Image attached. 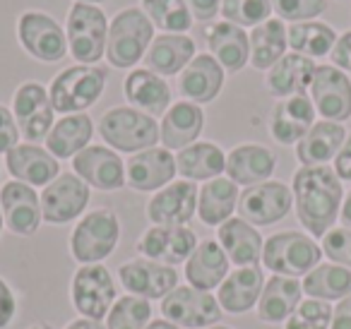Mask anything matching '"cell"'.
<instances>
[{
    "mask_svg": "<svg viewBox=\"0 0 351 329\" xmlns=\"http://www.w3.org/2000/svg\"><path fill=\"white\" fill-rule=\"evenodd\" d=\"M339 175L330 166H303L293 175L298 221L313 236H325L335 226L341 207Z\"/></svg>",
    "mask_w": 351,
    "mask_h": 329,
    "instance_id": "cell-1",
    "label": "cell"
},
{
    "mask_svg": "<svg viewBox=\"0 0 351 329\" xmlns=\"http://www.w3.org/2000/svg\"><path fill=\"white\" fill-rule=\"evenodd\" d=\"M152 20L137 8L118 12L108 29L106 58L113 68H132L152 44Z\"/></svg>",
    "mask_w": 351,
    "mask_h": 329,
    "instance_id": "cell-2",
    "label": "cell"
},
{
    "mask_svg": "<svg viewBox=\"0 0 351 329\" xmlns=\"http://www.w3.org/2000/svg\"><path fill=\"white\" fill-rule=\"evenodd\" d=\"M322 257V250L313 238L296 231L274 233L263 247V262L267 269L279 276H296L311 274Z\"/></svg>",
    "mask_w": 351,
    "mask_h": 329,
    "instance_id": "cell-3",
    "label": "cell"
},
{
    "mask_svg": "<svg viewBox=\"0 0 351 329\" xmlns=\"http://www.w3.org/2000/svg\"><path fill=\"white\" fill-rule=\"evenodd\" d=\"M99 132L111 147L121 151H145L159 142L161 127L152 116L135 108H113V111L104 113L101 123H99Z\"/></svg>",
    "mask_w": 351,
    "mask_h": 329,
    "instance_id": "cell-4",
    "label": "cell"
},
{
    "mask_svg": "<svg viewBox=\"0 0 351 329\" xmlns=\"http://www.w3.org/2000/svg\"><path fill=\"white\" fill-rule=\"evenodd\" d=\"M106 70L92 65H75L51 82V103L58 113H80L89 108L104 92Z\"/></svg>",
    "mask_w": 351,
    "mask_h": 329,
    "instance_id": "cell-5",
    "label": "cell"
},
{
    "mask_svg": "<svg viewBox=\"0 0 351 329\" xmlns=\"http://www.w3.org/2000/svg\"><path fill=\"white\" fill-rule=\"evenodd\" d=\"M118 238H121V226L116 214L108 209H94L75 226L70 250L75 260L82 265H99L104 257L116 250Z\"/></svg>",
    "mask_w": 351,
    "mask_h": 329,
    "instance_id": "cell-6",
    "label": "cell"
},
{
    "mask_svg": "<svg viewBox=\"0 0 351 329\" xmlns=\"http://www.w3.org/2000/svg\"><path fill=\"white\" fill-rule=\"evenodd\" d=\"M108 27L99 8L89 3H75L68 15V44L75 60L84 65L97 63L106 51Z\"/></svg>",
    "mask_w": 351,
    "mask_h": 329,
    "instance_id": "cell-7",
    "label": "cell"
},
{
    "mask_svg": "<svg viewBox=\"0 0 351 329\" xmlns=\"http://www.w3.org/2000/svg\"><path fill=\"white\" fill-rule=\"evenodd\" d=\"M161 313L181 329H207L221 319V305L207 291L181 286L161 300Z\"/></svg>",
    "mask_w": 351,
    "mask_h": 329,
    "instance_id": "cell-8",
    "label": "cell"
},
{
    "mask_svg": "<svg viewBox=\"0 0 351 329\" xmlns=\"http://www.w3.org/2000/svg\"><path fill=\"white\" fill-rule=\"evenodd\" d=\"M73 303L84 317L101 319L116 303V284L104 265H84L73 279Z\"/></svg>",
    "mask_w": 351,
    "mask_h": 329,
    "instance_id": "cell-9",
    "label": "cell"
},
{
    "mask_svg": "<svg viewBox=\"0 0 351 329\" xmlns=\"http://www.w3.org/2000/svg\"><path fill=\"white\" fill-rule=\"evenodd\" d=\"M293 204L291 190L277 180L250 185L239 197V214L243 221L255 223V226H272L282 221Z\"/></svg>",
    "mask_w": 351,
    "mask_h": 329,
    "instance_id": "cell-10",
    "label": "cell"
},
{
    "mask_svg": "<svg viewBox=\"0 0 351 329\" xmlns=\"http://www.w3.org/2000/svg\"><path fill=\"white\" fill-rule=\"evenodd\" d=\"M89 202V185L80 175L63 173L41 193V214L49 223H68L84 212Z\"/></svg>",
    "mask_w": 351,
    "mask_h": 329,
    "instance_id": "cell-11",
    "label": "cell"
},
{
    "mask_svg": "<svg viewBox=\"0 0 351 329\" xmlns=\"http://www.w3.org/2000/svg\"><path fill=\"white\" fill-rule=\"evenodd\" d=\"M313 106L325 121L341 123L351 116V82L341 70L332 65L315 68L311 82Z\"/></svg>",
    "mask_w": 351,
    "mask_h": 329,
    "instance_id": "cell-12",
    "label": "cell"
},
{
    "mask_svg": "<svg viewBox=\"0 0 351 329\" xmlns=\"http://www.w3.org/2000/svg\"><path fill=\"white\" fill-rule=\"evenodd\" d=\"M15 121L22 137L29 142H39L49 137L53 127V103L51 97L39 82H27L15 94Z\"/></svg>",
    "mask_w": 351,
    "mask_h": 329,
    "instance_id": "cell-13",
    "label": "cell"
},
{
    "mask_svg": "<svg viewBox=\"0 0 351 329\" xmlns=\"http://www.w3.org/2000/svg\"><path fill=\"white\" fill-rule=\"evenodd\" d=\"M118 276L125 291L140 298L154 300L166 298L178 286V274L173 267L159 265L152 260H130L118 267Z\"/></svg>",
    "mask_w": 351,
    "mask_h": 329,
    "instance_id": "cell-14",
    "label": "cell"
},
{
    "mask_svg": "<svg viewBox=\"0 0 351 329\" xmlns=\"http://www.w3.org/2000/svg\"><path fill=\"white\" fill-rule=\"evenodd\" d=\"M137 247L142 255H147V260L176 267L181 262H188V257L195 252L197 238L186 226H154L142 236Z\"/></svg>",
    "mask_w": 351,
    "mask_h": 329,
    "instance_id": "cell-15",
    "label": "cell"
},
{
    "mask_svg": "<svg viewBox=\"0 0 351 329\" xmlns=\"http://www.w3.org/2000/svg\"><path fill=\"white\" fill-rule=\"evenodd\" d=\"M0 207L8 228L15 236H32L41 226V197L32 190V185L12 180L0 190Z\"/></svg>",
    "mask_w": 351,
    "mask_h": 329,
    "instance_id": "cell-16",
    "label": "cell"
},
{
    "mask_svg": "<svg viewBox=\"0 0 351 329\" xmlns=\"http://www.w3.org/2000/svg\"><path fill=\"white\" fill-rule=\"evenodd\" d=\"M197 188L193 180L166 185L147 204V217L156 226H186L197 209Z\"/></svg>",
    "mask_w": 351,
    "mask_h": 329,
    "instance_id": "cell-17",
    "label": "cell"
},
{
    "mask_svg": "<svg viewBox=\"0 0 351 329\" xmlns=\"http://www.w3.org/2000/svg\"><path fill=\"white\" fill-rule=\"evenodd\" d=\"M20 41L34 58L56 63L65 56V34L58 22L44 12H25L20 20Z\"/></svg>",
    "mask_w": 351,
    "mask_h": 329,
    "instance_id": "cell-18",
    "label": "cell"
},
{
    "mask_svg": "<svg viewBox=\"0 0 351 329\" xmlns=\"http://www.w3.org/2000/svg\"><path fill=\"white\" fill-rule=\"evenodd\" d=\"M73 169L87 185L97 190H121L125 185L123 161L106 147H87L73 159Z\"/></svg>",
    "mask_w": 351,
    "mask_h": 329,
    "instance_id": "cell-19",
    "label": "cell"
},
{
    "mask_svg": "<svg viewBox=\"0 0 351 329\" xmlns=\"http://www.w3.org/2000/svg\"><path fill=\"white\" fill-rule=\"evenodd\" d=\"M313 125H315V106L306 94H296L274 106L269 130L277 142L293 145V142H301Z\"/></svg>",
    "mask_w": 351,
    "mask_h": 329,
    "instance_id": "cell-20",
    "label": "cell"
},
{
    "mask_svg": "<svg viewBox=\"0 0 351 329\" xmlns=\"http://www.w3.org/2000/svg\"><path fill=\"white\" fill-rule=\"evenodd\" d=\"M176 171H178V166H176L171 151L152 147V149L137 151L128 161V185L140 190V193H152V190H159L166 183H171Z\"/></svg>",
    "mask_w": 351,
    "mask_h": 329,
    "instance_id": "cell-21",
    "label": "cell"
},
{
    "mask_svg": "<svg viewBox=\"0 0 351 329\" xmlns=\"http://www.w3.org/2000/svg\"><path fill=\"white\" fill-rule=\"evenodd\" d=\"M229 276V257L217 241L197 243L195 252L186 262V279L193 289L212 291Z\"/></svg>",
    "mask_w": 351,
    "mask_h": 329,
    "instance_id": "cell-22",
    "label": "cell"
},
{
    "mask_svg": "<svg viewBox=\"0 0 351 329\" xmlns=\"http://www.w3.org/2000/svg\"><path fill=\"white\" fill-rule=\"evenodd\" d=\"M58 159L51 151L34 145H17L8 151V171L20 183L27 185H49L58 178Z\"/></svg>",
    "mask_w": 351,
    "mask_h": 329,
    "instance_id": "cell-23",
    "label": "cell"
},
{
    "mask_svg": "<svg viewBox=\"0 0 351 329\" xmlns=\"http://www.w3.org/2000/svg\"><path fill=\"white\" fill-rule=\"evenodd\" d=\"M277 159L267 147L260 145H241L226 159V173L229 180L236 185H260L267 183V178L274 173Z\"/></svg>",
    "mask_w": 351,
    "mask_h": 329,
    "instance_id": "cell-24",
    "label": "cell"
},
{
    "mask_svg": "<svg viewBox=\"0 0 351 329\" xmlns=\"http://www.w3.org/2000/svg\"><path fill=\"white\" fill-rule=\"evenodd\" d=\"M263 289L265 279L258 267H239L219 286V298L217 300H219L221 310H226L231 315H241L248 313L258 303L260 295H263Z\"/></svg>",
    "mask_w": 351,
    "mask_h": 329,
    "instance_id": "cell-25",
    "label": "cell"
},
{
    "mask_svg": "<svg viewBox=\"0 0 351 329\" xmlns=\"http://www.w3.org/2000/svg\"><path fill=\"white\" fill-rule=\"evenodd\" d=\"M301 291L303 284H298V279L274 274L265 284L263 295L258 300V317L269 324L289 319L293 315V310L301 305Z\"/></svg>",
    "mask_w": 351,
    "mask_h": 329,
    "instance_id": "cell-26",
    "label": "cell"
},
{
    "mask_svg": "<svg viewBox=\"0 0 351 329\" xmlns=\"http://www.w3.org/2000/svg\"><path fill=\"white\" fill-rule=\"evenodd\" d=\"M205 123V113L197 103L178 101L171 106V111L164 116L161 123V142L166 149H186L188 145L197 140Z\"/></svg>",
    "mask_w": 351,
    "mask_h": 329,
    "instance_id": "cell-27",
    "label": "cell"
},
{
    "mask_svg": "<svg viewBox=\"0 0 351 329\" xmlns=\"http://www.w3.org/2000/svg\"><path fill=\"white\" fill-rule=\"evenodd\" d=\"M224 84V68L212 56H197L186 65L181 75V94L195 103H207L217 99Z\"/></svg>",
    "mask_w": 351,
    "mask_h": 329,
    "instance_id": "cell-28",
    "label": "cell"
},
{
    "mask_svg": "<svg viewBox=\"0 0 351 329\" xmlns=\"http://www.w3.org/2000/svg\"><path fill=\"white\" fill-rule=\"evenodd\" d=\"M219 245L226 257L239 267H255L263 257V238L243 219H229L219 226Z\"/></svg>",
    "mask_w": 351,
    "mask_h": 329,
    "instance_id": "cell-29",
    "label": "cell"
},
{
    "mask_svg": "<svg viewBox=\"0 0 351 329\" xmlns=\"http://www.w3.org/2000/svg\"><path fill=\"white\" fill-rule=\"evenodd\" d=\"M195 53V41L183 34H164L156 36L145 53L147 70L156 75H176L178 70H186Z\"/></svg>",
    "mask_w": 351,
    "mask_h": 329,
    "instance_id": "cell-30",
    "label": "cell"
},
{
    "mask_svg": "<svg viewBox=\"0 0 351 329\" xmlns=\"http://www.w3.org/2000/svg\"><path fill=\"white\" fill-rule=\"evenodd\" d=\"M313 75H315V63L306 56L289 53L279 60L277 65L269 68L267 75V89L274 97H296L306 94L311 89Z\"/></svg>",
    "mask_w": 351,
    "mask_h": 329,
    "instance_id": "cell-31",
    "label": "cell"
},
{
    "mask_svg": "<svg viewBox=\"0 0 351 329\" xmlns=\"http://www.w3.org/2000/svg\"><path fill=\"white\" fill-rule=\"evenodd\" d=\"M344 127L339 123L322 121L308 130V135L298 142L296 156L303 166H325L330 159L339 154L341 145H344Z\"/></svg>",
    "mask_w": 351,
    "mask_h": 329,
    "instance_id": "cell-32",
    "label": "cell"
},
{
    "mask_svg": "<svg viewBox=\"0 0 351 329\" xmlns=\"http://www.w3.org/2000/svg\"><path fill=\"white\" fill-rule=\"evenodd\" d=\"M207 41L215 53L217 63L229 73H239L250 56V41L241 27L231 22H217L212 29H207Z\"/></svg>",
    "mask_w": 351,
    "mask_h": 329,
    "instance_id": "cell-33",
    "label": "cell"
},
{
    "mask_svg": "<svg viewBox=\"0 0 351 329\" xmlns=\"http://www.w3.org/2000/svg\"><path fill=\"white\" fill-rule=\"evenodd\" d=\"M125 97L147 116H161L171 103V87L152 70H132L125 77Z\"/></svg>",
    "mask_w": 351,
    "mask_h": 329,
    "instance_id": "cell-34",
    "label": "cell"
},
{
    "mask_svg": "<svg viewBox=\"0 0 351 329\" xmlns=\"http://www.w3.org/2000/svg\"><path fill=\"white\" fill-rule=\"evenodd\" d=\"M92 118L87 113H75V116H65L51 127L49 137H46V147L56 159H70L77 156L82 149H87V142L92 140Z\"/></svg>",
    "mask_w": 351,
    "mask_h": 329,
    "instance_id": "cell-35",
    "label": "cell"
},
{
    "mask_svg": "<svg viewBox=\"0 0 351 329\" xmlns=\"http://www.w3.org/2000/svg\"><path fill=\"white\" fill-rule=\"evenodd\" d=\"M239 188L229 178H215L197 195V214L205 226H221L239 207Z\"/></svg>",
    "mask_w": 351,
    "mask_h": 329,
    "instance_id": "cell-36",
    "label": "cell"
},
{
    "mask_svg": "<svg viewBox=\"0 0 351 329\" xmlns=\"http://www.w3.org/2000/svg\"><path fill=\"white\" fill-rule=\"evenodd\" d=\"M178 173L188 180H215L221 171H226V156L212 142H200L181 149L176 156Z\"/></svg>",
    "mask_w": 351,
    "mask_h": 329,
    "instance_id": "cell-37",
    "label": "cell"
},
{
    "mask_svg": "<svg viewBox=\"0 0 351 329\" xmlns=\"http://www.w3.org/2000/svg\"><path fill=\"white\" fill-rule=\"evenodd\" d=\"M287 27L282 20H267L250 34V63L258 70H269L284 58L287 51Z\"/></svg>",
    "mask_w": 351,
    "mask_h": 329,
    "instance_id": "cell-38",
    "label": "cell"
},
{
    "mask_svg": "<svg viewBox=\"0 0 351 329\" xmlns=\"http://www.w3.org/2000/svg\"><path fill=\"white\" fill-rule=\"evenodd\" d=\"M303 291L317 300H337L351 293V269L339 265H317L306 274Z\"/></svg>",
    "mask_w": 351,
    "mask_h": 329,
    "instance_id": "cell-39",
    "label": "cell"
},
{
    "mask_svg": "<svg viewBox=\"0 0 351 329\" xmlns=\"http://www.w3.org/2000/svg\"><path fill=\"white\" fill-rule=\"evenodd\" d=\"M335 44V32L322 22H296L289 29V46L306 58H320V56L332 53Z\"/></svg>",
    "mask_w": 351,
    "mask_h": 329,
    "instance_id": "cell-40",
    "label": "cell"
},
{
    "mask_svg": "<svg viewBox=\"0 0 351 329\" xmlns=\"http://www.w3.org/2000/svg\"><path fill=\"white\" fill-rule=\"evenodd\" d=\"M152 322V305L140 295H123L106 315V329H145Z\"/></svg>",
    "mask_w": 351,
    "mask_h": 329,
    "instance_id": "cell-41",
    "label": "cell"
},
{
    "mask_svg": "<svg viewBox=\"0 0 351 329\" xmlns=\"http://www.w3.org/2000/svg\"><path fill=\"white\" fill-rule=\"evenodd\" d=\"M147 15L164 32H188L193 25L186 0H142Z\"/></svg>",
    "mask_w": 351,
    "mask_h": 329,
    "instance_id": "cell-42",
    "label": "cell"
},
{
    "mask_svg": "<svg viewBox=\"0 0 351 329\" xmlns=\"http://www.w3.org/2000/svg\"><path fill=\"white\" fill-rule=\"evenodd\" d=\"M221 12L236 27H258L269 20L272 0H224Z\"/></svg>",
    "mask_w": 351,
    "mask_h": 329,
    "instance_id": "cell-43",
    "label": "cell"
},
{
    "mask_svg": "<svg viewBox=\"0 0 351 329\" xmlns=\"http://www.w3.org/2000/svg\"><path fill=\"white\" fill-rule=\"evenodd\" d=\"M332 313L327 300H303L293 315L287 319V329H327L332 324Z\"/></svg>",
    "mask_w": 351,
    "mask_h": 329,
    "instance_id": "cell-44",
    "label": "cell"
},
{
    "mask_svg": "<svg viewBox=\"0 0 351 329\" xmlns=\"http://www.w3.org/2000/svg\"><path fill=\"white\" fill-rule=\"evenodd\" d=\"M272 8L282 20L311 22L325 12V0H272Z\"/></svg>",
    "mask_w": 351,
    "mask_h": 329,
    "instance_id": "cell-45",
    "label": "cell"
},
{
    "mask_svg": "<svg viewBox=\"0 0 351 329\" xmlns=\"http://www.w3.org/2000/svg\"><path fill=\"white\" fill-rule=\"evenodd\" d=\"M322 252L335 265L351 269V228H330L322 236Z\"/></svg>",
    "mask_w": 351,
    "mask_h": 329,
    "instance_id": "cell-46",
    "label": "cell"
},
{
    "mask_svg": "<svg viewBox=\"0 0 351 329\" xmlns=\"http://www.w3.org/2000/svg\"><path fill=\"white\" fill-rule=\"evenodd\" d=\"M17 137H20V130H17V121L5 106H0V154L3 151H10L17 147Z\"/></svg>",
    "mask_w": 351,
    "mask_h": 329,
    "instance_id": "cell-47",
    "label": "cell"
},
{
    "mask_svg": "<svg viewBox=\"0 0 351 329\" xmlns=\"http://www.w3.org/2000/svg\"><path fill=\"white\" fill-rule=\"evenodd\" d=\"M15 313H17V300H15V295H12L10 286H8L5 281L0 279V329L8 327V324L12 322Z\"/></svg>",
    "mask_w": 351,
    "mask_h": 329,
    "instance_id": "cell-48",
    "label": "cell"
},
{
    "mask_svg": "<svg viewBox=\"0 0 351 329\" xmlns=\"http://www.w3.org/2000/svg\"><path fill=\"white\" fill-rule=\"evenodd\" d=\"M332 63L341 70H351V32H346L344 36H339L330 53Z\"/></svg>",
    "mask_w": 351,
    "mask_h": 329,
    "instance_id": "cell-49",
    "label": "cell"
},
{
    "mask_svg": "<svg viewBox=\"0 0 351 329\" xmlns=\"http://www.w3.org/2000/svg\"><path fill=\"white\" fill-rule=\"evenodd\" d=\"M335 173L339 175V180H351V135L335 156Z\"/></svg>",
    "mask_w": 351,
    "mask_h": 329,
    "instance_id": "cell-50",
    "label": "cell"
},
{
    "mask_svg": "<svg viewBox=\"0 0 351 329\" xmlns=\"http://www.w3.org/2000/svg\"><path fill=\"white\" fill-rule=\"evenodd\" d=\"M330 329H351V293L339 300V305L332 313Z\"/></svg>",
    "mask_w": 351,
    "mask_h": 329,
    "instance_id": "cell-51",
    "label": "cell"
},
{
    "mask_svg": "<svg viewBox=\"0 0 351 329\" xmlns=\"http://www.w3.org/2000/svg\"><path fill=\"white\" fill-rule=\"evenodd\" d=\"M188 5H191V12L197 17V20L207 22L217 15V10H219V0H188Z\"/></svg>",
    "mask_w": 351,
    "mask_h": 329,
    "instance_id": "cell-52",
    "label": "cell"
},
{
    "mask_svg": "<svg viewBox=\"0 0 351 329\" xmlns=\"http://www.w3.org/2000/svg\"><path fill=\"white\" fill-rule=\"evenodd\" d=\"M65 329H106V327H101V322H99V319L84 317V319H75V322H70Z\"/></svg>",
    "mask_w": 351,
    "mask_h": 329,
    "instance_id": "cell-53",
    "label": "cell"
},
{
    "mask_svg": "<svg viewBox=\"0 0 351 329\" xmlns=\"http://www.w3.org/2000/svg\"><path fill=\"white\" fill-rule=\"evenodd\" d=\"M341 221H344V226L346 228H351V193L346 195V199H344V207H341Z\"/></svg>",
    "mask_w": 351,
    "mask_h": 329,
    "instance_id": "cell-54",
    "label": "cell"
},
{
    "mask_svg": "<svg viewBox=\"0 0 351 329\" xmlns=\"http://www.w3.org/2000/svg\"><path fill=\"white\" fill-rule=\"evenodd\" d=\"M145 329H181V327L173 324V322H169V319H152Z\"/></svg>",
    "mask_w": 351,
    "mask_h": 329,
    "instance_id": "cell-55",
    "label": "cell"
},
{
    "mask_svg": "<svg viewBox=\"0 0 351 329\" xmlns=\"http://www.w3.org/2000/svg\"><path fill=\"white\" fill-rule=\"evenodd\" d=\"M29 329H51L49 324H34V327H29Z\"/></svg>",
    "mask_w": 351,
    "mask_h": 329,
    "instance_id": "cell-56",
    "label": "cell"
},
{
    "mask_svg": "<svg viewBox=\"0 0 351 329\" xmlns=\"http://www.w3.org/2000/svg\"><path fill=\"white\" fill-rule=\"evenodd\" d=\"M80 3H89L92 5V3H101V0H80Z\"/></svg>",
    "mask_w": 351,
    "mask_h": 329,
    "instance_id": "cell-57",
    "label": "cell"
},
{
    "mask_svg": "<svg viewBox=\"0 0 351 329\" xmlns=\"http://www.w3.org/2000/svg\"><path fill=\"white\" fill-rule=\"evenodd\" d=\"M0 231H3V212H0Z\"/></svg>",
    "mask_w": 351,
    "mask_h": 329,
    "instance_id": "cell-58",
    "label": "cell"
},
{
    "mask_svg": "<svg viewBox=\"0 0 351 329\" xmlns=\"http://www.w3.org/2000/svg\"><path fill=\"white\" fill-rule=\"evenodd\" d=\"M207 329H231V327H207Z\"/></svg>",
    "mask_w": 351,
    "mask_h": 329,
    "instance_id": "cell-59",
    "label": "cell"
}]
</instances>
